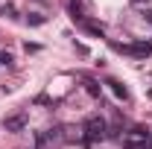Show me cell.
Here are the masks:
<instances>
[{"label": "cell", "instance_id": "cell-1", "mask_svg": "<svg viewBox=\"0 0 152 149\" xmlns=\"http://www.w3.org/2000/svg\"><path fill=\"white\" fill-rule=\"evenodd\" d=\"M82 131H85V143H96V140H102V137H105V120H102L99 114H94V117H88V120H85Z\"/></svg>", "mask_w": 152, "mask_h": 149}, {"label": "cell", "instance_id": "cell-2", "mask_svg": "<svg viewBox=\"0 0 152 149\" xmlns=\"http://www.w3.org/2000/svg\"><path fill=\"white\" fill-rule=\"evenodd\" d=\"M123 146L126 149H152V137H149V131L146 129H132V131H126L123 134Z\"/></svg>", "mask_w": 152, "mask_h": 149}, {"label": "cell", "instance_id": "cell-3", "mask_svg": "<svg viewBox=\"0 0 152 149\" xmlns=\"http://www.w3.org/2000/svg\"><path fill=\"white\" fill-rule=\"evenodd\" d=\"M114 50L129 53V56H137V58L152 56V44H143V41H134V44H114Z\"/></svg>", "mask_w": 152, "mask_h": 149}, {"label": "cell", "instance_id": "cell-4", "mask_svg": "<svg viewBox=\"0 0 152 149\" xmlns=\"http://www.w3.org/2000/svg\"><path fill=\"white\" fill-rule=\"evenodd\" d=\"M3 126H6V131H23L26 129V114H12V117H6L3 120Z\"/></svg>", "mask_w": 152, "mask_h": 149}, {"label": "cell", "instance_id": "cell-5", "mask_svg": "<svg viewBox=\"0 0 152 149\" xmlns=\"http://www.w3.org/2000/svg\"><path fill=\"white\" fill-rule=\"evenodd\" d=\"M105 85H108V88H111V93H114V96H117V99H123V102H126V99H129V91H126V88H123V85H120V82H114V79H108V82H105Z\"/></svg>", "mask_w": 152, "mask_h": 149}, {"label": "cell", "instance_id": "cell-6", "mask_svg": "<svg viewBox=\"0 0 152 149\" xmlns=\"http://www.w3.org/2000/svg\"><path fill=\"white\" fill-rule=\"evenodd\" d=\"M82 26H85V29H88L91 35H99V38L105 35V26H102V23H94V20H88V18L82 20Z\"/></svg>", "mask_w": 152, "mask_h": 149}, {"label": "cell", "instance_id": "cell-7", "mask_svg": "<svg viewBox=\"0 0 152 149\" xmlns=\"http://www.w3.org/2000/svg\"><path fill=\"white\" fill-rule=\"evenodd\" d=\"M85 88H88V93H91V96H99V88H96L94 82H85Z\"/></svg>", "mask_w": 152, "mask_h": 149}, {"label": "cell", "instance_id": "cell-8", "mask_svg": "<svg viewBox=\"0 0 152 149\" xmlns=\"http://www.w3.org/2000/svg\"><path fill=\"white\" fill-rule=\"evenodd\" d=\"M29 23H32V26H41V23H44V18H41V15H32V18H29Z\"/></svg>", "mask_w": 152, "mask_h": 149}, {"label": "cell", "instance_id": "cell-9", "mask_svg": "<svg viewBox=\"0 0 152 149\" xmlns=\"http://www.w3.org/2000/svg\"><path fill=\"white\" fill-rule=\"evenodd\" d=\"M0 64H12V56L9 53H0Z\"/></svg>", "mask_w": 152, "mask_h": 149}]
</instances>
